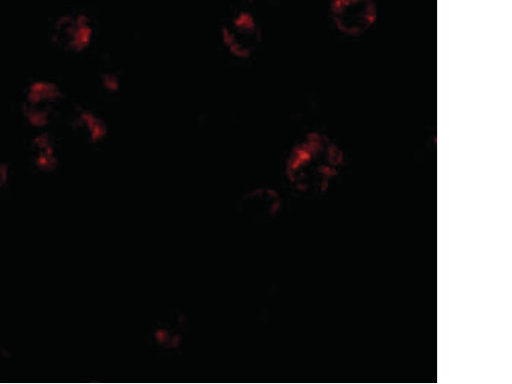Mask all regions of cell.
I'll return each instance as SVG.
<instances>
[{
	"label": "cell",
	"mask_w": 512,
	"mask_h": 384,
	"mask_svg": "<svg viewBox=\"0 0 512 384\" xmlns=\"http://www.w3.org/2000/svg\"><path fill=\"white\" fill-rule=\"evenodd\" d=\"M330 16L340 33L355 37L374 24L377 8L372 0H331Z\"/></svg>",
	"instance_id": "obj_5"
},
{
	"label": "cell",
	"mask_w": 512,
	"mask_h": 384,
	"mask_svg": "<svg viewBox=\"0 0 512 384\" xmlns=\"http://www.w3.org/2000/svg\"><path fill=\"white\" fill-rule=\"evenodd\" d=\"M97 26L92 14L83 8H67L56 13L47 29L52 48L68 56L87 53L95 44Z\"/></svg>",
	"instance_id": "obj_3"
},
{
	"label": "cell",
	"mask_w": 512,
	"mask_h": 384,
	"mask_svg": "<svg viewBox=\"0 0 512 384\" xmlns=\"http://www.w3.org/2000/svg\"><path fill=\"white\" fill-rule=\"evenodd\" d=\"M128 329L129 328H127L126 337H127ZM125 344H126V338H125ZM124 351H125V345H124ZM123 360H124V353H123ZM122 366H123V361H122ZM122 366H121V370H122Z\"/></svg>",
	"instance_id": "obj_6"
},
{
	"label": "cell",
	"mask_w": 512,
	"mask_h": 384,
	"mask_svg": "<svg viewBox=\"0 0 512 384\" xmlns=\"http://www.w3.org/2000/svg\"><path fill=\"white\" fill-rule=\"evenodd\" d=\"M67 104V93L60 81L36 76L23 85L18 111L28 130H50L61 118Z\"/></svg>",
	"instance_id": "obj_2"
},
{
	"label": "cell",
	"mask_w": 512,
	"mask_h": 384,
	"mask_svg": "<svg viewBox=\"0 0 512 384\" xmlns=\"http://www.w3.org/2000/svg\"><path fill=\"white\" fill-rule=\"evenodd\" d=\"M342 164L340 147L326 134L314 131L305 134L292 147L286 173L297 189L319 191L339 173Z\"/></svg>",
	"instance_id": "obj_1"
},
{
	"label": "cell",
	"mask_w": 512,
	"mask_h": 384,
	"mask_svg": "<svg viewBox=\"0 0 512 384\" xmlns=\"http://www.w3.org/2000/svg\"><path fill=\"white\" fill-rule=\"evenodd\" d=\"M215 336H217V335H216V333H215V335H214V339H216V337H215ZM213 343H214V340H213ZM212 348H213V345H212ZM211 353H212V350H211Z\"/></svg>",
	"instance_id": "obj_7"
},
{
	"label": "cell",
	"mask_w": 512,
	"mask_h": 384,
	"mask_svg": "<svg viewBox=\"0 0 512 384\" xmlns=\"http://www.w3.org/2000/svg\"><path fill=\"white\" fill-rule=\"evenodd\" d=\"M223 48L236 60H247L254 54L261 41V29L255 16L248 11H238L221 27Z\"/></svg>",
	"instance_id": "obj_4"
}]
</instances>
